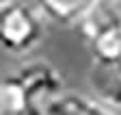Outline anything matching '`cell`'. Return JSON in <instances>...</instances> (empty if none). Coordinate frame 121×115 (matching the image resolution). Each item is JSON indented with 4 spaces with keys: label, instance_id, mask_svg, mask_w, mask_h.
I'll return each mask as SVG.
<instances>
[{
    "label": "cell",
    "instance_id": "5",
    "mask_svg": "<svg viewBox=\"0 0 121 115\" xmlns=\"http://www.w3.org/2000/svg\"><path fill=\"white\" fill-rule=\"evenodd\" d=\"M45 115H112L104 104L82 96H58L45 104Z\"/></svg>",
    "mask_w": 121,
    "mask_h": 115
},
{
    "label": "cell",
    "instance_id": "7",
    "mask_svg": "<svg viewBox=\"0 0 121 115\" xmlns=\"http://www.w3.org/2000/svg\"><path fill=\"white\" fill-rule=\"evenodd\" d=\"M89 46L93 52V61H102V63L121 61V28H110V31L102 33Z\"/></svg>",
    "mask_w": 121,
    "mask_h": 115
},
{
    "label": "cell",
    "instance_id": "4",
    "mask_svg": "<svg viewBox=\"0 0 121 115\" xmlns=\"http://www.w3.org/2000/svg\"><path fill=\"white\" fill-rule=\"evenodd\" d=\"M0 115H45V109L33 100L22 78L13 74L0 83Z\"/></svg>",
    "mask_w": 121,
    "mask_h": 115
},
{
    "label": "cell",
    "instance_id": "1",
    "mask_svg": "<svg viewBox=\"0 0 121 115\" xmlns=\"http://www.w3.org/2000/svg\"><path fill=\"white\" fill-rule=\"evenodd\" d=\"M43 37V20L41 15L24 2L0 5V44L11 54H24L33 50Z\"/></svg>",
    "mask_w": 121,
    "mask_h": 115
},
{
    "label": "cell",
    "instance_id": "6",
    "mask_svg": "<svg viewBox=\"0 0 121 115\" xmlns=\"http://www.w3.org/2000/svg\"><path fill=\"white\" fill-rule=\"evenodd\" d=\"M91 2H82V0H69V2H63V0H48V2H41L39 11L45 18H50L56 24L63 26H76L82 22L84 13L89 11Z\"/></svg>",
    "mask_w": 121,
    "mask_h": 115
},
{
    "label": "cell",
    "instance_id": "2",
    "mask_svg": "<svg viewBox=\"0 0 121 115\" xmlns=\"http://www.w3.org/2000/svg\"><path fill=\"white\" fill-rule=\"evenodd\" d=\"M17 76L22 78L24 87L28 89V93L33 96V100H35L37 104L41 102V100L52 102V100L60 93V87H63V78H60V74L50 63H43V61L24 65L17 72Z\"/></svg>",
    "mask_w": 121,
    "mask_h": 115
},
{
    "label": "cell",
    "instance_id": "3",
    "mask_svg": "<svg viewBox=\"0 0 121 115\" xmlns=\"http://www.w3.org/2000/svg\"><path fill=\"white\" fill-rule=\"evenodd\" d=\"M89 85L104 106H121V61H93L89 72Z\"/></svg>",
    "mask_w": 121,
    "mask_h": 115
}]
</instances>
